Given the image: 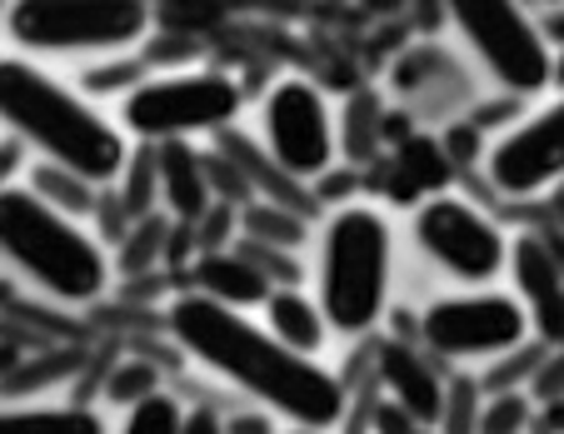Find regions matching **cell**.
Segmentation results:
<instances>
[{
  "label": "cell",
  "instance_id": "obj_1",
  "mask_svg": "<svg viewBox=\"0 0 564 434\" xmlns=\"http://www.w3.org/2000/svg\"><path fill=\"white\" fill-rule=\"evenodd\" d=\"M171 335L205 370L240 384L300 430H330L345 414V384L325 365L285 350L270 329H260L240 310H225L205 295H181L171 305Z\"/></svg>",
  "mask_w": 564,
  "mask_h": 434
},
{
  "label": "cell",
  "instance_id": "obj_2",
  "mask_svg": "<svg viewBox=\"0 0 564 434\" xmlns=\"http://www.w3.org/2000/svg\"><path fill=\"white\" fill-rule=\"evenodd\" d=\"M0 126L90 185H106L126 170V135L31 61H0Z\"/></svg>",
  "mask_w": 564,
  "mask_h": 434
},
{
  "label": "cell",
  "instance_id": "obj_3",
  "mask_svg": "<svg viewBox=\"0 0 564 434\" xmlns=\"http://www.w3.org/2000/svg\"><path fill=\"white\" fill-rule=\"evenodd\" d=\"M0 254L65 305H90L110 285L106 250L31 185H0Z\"/></svg>",
  "mask_w": 564,
  "mask_h": 434
},
{
  "label": "cell",
  "instance_id": "obj_4",
  "mask_svg": "<svg viewBox=\"0 0 564 434\" xmlns=\"http://www.w3.org/2000/svg\"><path fill=\"white\" fill-rule=\"evenodd\" d=\"M390 305V225L370 205L330 215L319 240V310L340 335H370Z\"/></svg>",
  "mask_w": 564,
  "mask_h": 434
},
{
  "label": "cell",
  "instance_id": "obj_5",
  "mask_svg": "<svg viewBox=\"0 0 564 434\" xmlns=\"http://www.w3.org/2000/svg\"><path fill=\"white\" fill-rule=\"evenodd\" d=\"M6 31L25 51L45 55H120L145 41L150 6L145 0H11Z\"/></svg>",
  "mask_w": 564,
  "mask_h": 434
},
{
  "label": "cell",
  "instance_id": "obj_6",
  "mask_svg": "<svg viewBox=\"0 0 564 434\" xmlns=\"http://www.w3.org/2000/svg\"><path fill=\"white\" fill-rule=\"evenodd\" d=\"M455 31L465 45L485 61V70L514 90V96H534L554 75V51L550 35L534 25L524 11V0H445Z\"/></svg>",
  "mask_w": 564,
  "mask_h": 434
},
{
  "label": "cell",
  "instance_id": "obj_7",
  "mask_svg": "<svg viewBox=\"0 0 564 434\" xmlns=\"http://www.w3.org/2000/svg\"><path fill=\"white\" fill-rule=\"evenodd\" d=\"M240 116V85L220 70H175L160 80H140L120 106L130 135L140 140H185L205 130H225Z\"/></svg>",
  "mask_w": 564,
  "mask_h": 434
},
{
  "label": "cell",
  "instance_id": "obj_8",
  "mask_svg": "<svg viewBox=\"0 0 564 434\" xmlns=\"http://www.w3.org/2000/svg\"><path fill=\"white\" fill-rule=\"evenodd\" d=\"M530 335V315L514 295H449L420 315V345L445 360H490L514 355Z\"/></svg>",
  "mask_w": 564,
  "mask_h": 434
},
{
  "label": "cell",
  "instance_id": "obj_9",
  "mask_svg": "<svg viewBox=\"0 0 564 434\" xmlns=\"http://www.w3.org/2000/svg\"><path fill=\"white\" fill-rule=\"evenodd\" d=\"M265 155L290 181H319L335 165V116L310 80H280L260 110Z\"/></svg>",
  "mask_w": 564,
  "mask_h": 434
},
{
  "label": "cell",
  "instance_id": "obj_10",
  "mask_svg": "<svg viewBox=\"0 0 564 434\" xmlns=\"http://www.w3.org/2000/svg\"><path fill=\"white\" fill-rule=\"evenodd\" d=\"M415 240L440 270H449L465 285H485L510 265V240L500 235V225L459 195H435L420 205Z\"/></svg>",
  "mask_w": 564,
  "mask_h": 434
},
{
  "label": "cell",
  "instance_id": "obj_11",
  "mask_svg": "<svg viewBox=\"0 0 564 434\" xmlns=\"http://www.w3.org/2000/svg\"><path fill=\"white\" fill-rule=\"evenodd\" d=\"M490 181L500 195H540L554 181H564V96L534 110L530 120L500 135L490 145Z\"/></svg>",
  "mask_w": 564,
  "mask_h": 434
},
{
  "label": "cell",
  "instance_id": "obj_12",
  "mask_svg": "<svg viewBox=\"0 0 564 434\" xmlns=\"http://www.w3.org/2000/svg\"><path fill=\"white\" fill-rule=\"evenodd\" d=\"M510 270H514V280H520V295H524L520 305H524V315H530V325L540 329V339L564 345V270L550 254V245L534 240V235L514 240Z\"/></svg>",
  "mask_w": 564,
  "mask_h": 434
},
{
  "label": "cell",
  "instance_id": "obj_13",
  "mask_svg": "<svg viewBox=\"0 0 564 434\" xmlns=\"http://www.w3.org/2000/svg\"><path fill=\"white\" fill-rule=\"evenodd\" d=\"M375 370H380V384H384V394H390V404H400L415 424H440L445 380L430 370V360L415 350V345L384 339L380 355H375Z\"/></svg>",
  "mask_w": 564,
  "mask_h": 434
},
{
  "label": "cell",
  "instance_id": "obj_14",
  "mask_svg": "<svg viewBox=\"0 0 564 434\" xmlns=\"http://www.w3.org/2000/svg\"><path fill=\"white\" fill-rule=\"evenodd\" d=\"M195 295L225 310H256L270 300V280L240 250H205L195 260Z\"/></svg>",
  "mask_w": 564,
  "mask_h": 434
},
{
  "label": "cell",
  "instance_id": "obj_15",
  "mask_svg": "<svg viewBox=\"0 0 564 434\" xmlns=\"http://www.w3.org/2000/svg\"><path fill=\"white\" fill-rule=\"evenodd\" d=\"M265 329L285 345V350L295 355H319V345H325V335H330V319H325V310H319V300L300 295L295 285L290 290H270L265 300Z\"/></svg>",
  "mask_w": 564,
  "mask_h": 434
},
{
  "label": "cell",
  "instance_id": "obj_16",
  "mask_svg": "<svg viewBox=\"0 0 564 434\" xmlns=\"http://www.w3.org/2000/svg\"><path fill=\"white\" fill-rule=\"evenodd\" d=\"M160 195L171 200V210L181 220H200L210 210V185H205V165L191 150H171L160 160Z\"/></svg>",
  "mask_w": 564,
  "mask_h": 434
},
{
  "label": "cell",
  "instance_id": "obj_17",
  "mask_svg": "<svg viewBox=\"0 0 564 434\" xmlns=\"http://www.w3.org/2000/svg\"><path fill=\"white\" fill-rule=\"evenodd\" d=\"M0 434H106L86 404H41V410H0Z\"/></svg>",
  "mask_w": 564,
  "mask_h": 434
},
{
  "label": "cell",
  "instance_id": "obj_18",
  "mask_svg": "<svg viewBox=\"0 0 564 434\" xmlns=\"http://www.w3.org/2000/svg\"><path fill=\"white\" fill-rule=\"evenodd\" d=\"M445 175H449V155L440 145H430V140H420V145H405L394 155L390 195L394 200H420L425 191H440Z\"/></svg>",
  "mask_w": 564,
  "mask_h": 434
},
{
  "label": "cell",
  "instance_id": "obj_19",
  "mask_svg": "<svg viewBox=\"0 0 564 434\" xmlns=\"http://www.w3.org/2000/svg\"><path fill=\"white\" fill-rule=\"evenodd\" d=\"M240 225H246V235L256 245H270V250H295L300 240H305V215L300 210H285V205H246V215H240Z\"/></svg>",
  "mask_w": 564,
  "mask_h": 434
},
{
  "label": "cell",
  "instance_id": "obj_20",
  "mask_svg": "<svg viewBox=\"0 0 564 434\" xmlns=\"http://www.w3.org/2000/svg\"><path fill=\"white\" fill-rule=\"evenodd\" d=\"M31 191L41 195L45 205L65 210V215H86V210H96V185L80 181V175H70V170H61V165H51V160H45V165L35 170Z\"/></svg>",
  "mask_w": 564,
  "mask_h": 434
},
{
  "label": "cell",
  "instance_id": "obj_21",
  "mask_svg": "<svg viewBox=\"0 0 564 434\" xmlns=\"http://www.w3.org/2000/svg\"><path fill=\"white\" fill-rule=\"evenodd\" d=\"M185 424V410L171 400V394H145V400L130 404V420H126V434H181Z\"/></svg>",
  "mask_w": 564,
  "mask_h": 434
},
{
  "label": "cell",
  "instance_id": "obj_22",
  "mask_svg": "<svg viewBox=\"0 0 564 434\" xmlns=\"http://www.w3.org/2000/svg\"><path fill=\"white\" fill-rule=\"evenodd\" d=\"M155 384H160L155 365H145V360H126L116 375H110L106 394H110L116 404H135V400H145V394H155Z\"/></svg>",
  "mask_w": 564,
  "mask_h": 434
},
{
  "label": "cell",
  "instance_id": "obj_23",
  "mask_svg": "<svg viewBox=\"0 0 564 434\" xmlns=\"http://www.w3.org/2000/svg\"><path fill=\"white\" fill-rule=\"evenodd\" d=\"M445 434H479V400L475 384H445V410H440Z\"/></svg>",
  "mask_w": 564,
  "mask_h": 434
},
{
  "label": "cell",
  "instance_id": "obj_24",
  "mask_svg": "<svg viewBox=\"0 0 564 434\" xmlns=\"http://www.w3.org/2000/svg\"><path fill=\"white\" fill-rule=\"evenodd\" d=\"M524 414H530V404L520 400V394H495L490 410H479V434H514L524 424Z\"/></svg>",
  "mask_w": 564,
  "mask_h": 434
},
{
  "label": "cell",
  "instance_id": "obj_25",
  "mask_svg": "<svg viewBox=\"0 0 564 434\" xmlns=\"http://www.w3.org/2000/svg\"><path fill=\"white\" fill-rule=\"evenodd\" d=\"M370 140H380V116H375L370 100H355L350 116H345V150H350L355 160H365Z\"/></svg>",
  "mask_w": 564,
  "mask_h": 434
},
{
  "label": "cell",
  "instance_id": "obj_26",
  "mask_svg": "<svg viewBox=\"0 0 564 434\" xmlns=\"http://www.w3.org/2000/svg\"><path fill=\"white\" fill-rule=\"evenodd\" d=\"M160 240H165V225H160V220H145V235L135 230V240L126 245V270H145L150 260H155Z\"/></svg>",
  "mask_w": 564,
  "mask_h": 434
},
{
  "label": "cell",
  "instance_id": "obj_27",
  "mask_svg": "<svg viewBox=\"0 0 564 434\" xmlns=\"http://www.w3.org/2000/svg\"><path fill=\"white\" fill-rule=\"evenodd\" d=\"M135 80V65H106V70H90L86 75V90L96 96V90H116V85Z\"/></svg>",
  "mask_w": 564,
  "mask_h": 434
},
{
  "label": "cell",
  "instance_id": "obj_28",
  "mask_svg": "<svg viewBox=\"0 0 564 434\" xmlns=\"http://www.w3.org/2000/svg\"><path fill=\"white\" fill-rule=\"evenodd\" d=\"M564 390V355H554L550 365L540 360V375H534V394H560Z\"/></svg>",
  "mask_w": 564,
  "mask_h": 434
},
{
  "label": "cell",
  "instance_id": "obj_29",
  "mask_svg": "<svg viewBox=\"0 0 564 434\" xmlns=\"http://www.w3.org/2000/svg\"><path fill=\"white\" fill-rule=\"evenodd\" d=\"M181 434H225V424H220L215 410H191L185 424H181Z\"/></svg>",
  "mask_w": 564,
  "mask_h": 434
},
{
  "label": "cell",
  "instance_id": "obj_30",
  "mask_svg": "<svg viewBox=\"0 0 564 434\" xmlns=\"http://www.w3.org/2000/svg\"><path fill=\"white\" fill-rule=\"evenodd\" d=\"M225 434H270V424L256 420V414H246V420H230V424H225Z\"/></svg>",
  "mask_w": 564,
  "mask_h": 434
},
{
  "label": "cell",
  "instance_id": "obj_31",
  "mask_svg": "<svg viewBox=\"0 0 564 434\" xmlns=\"http://www.w3.org/2000/svg\"><path fill=\"white\" fill-rule=\"evenodd\" d=\"M410 434H425V424H415V430H410Z\"/></svg>",
  "mask_w": 564,
  "mask_h": 434
},
{
  "label": "cell",
  "instance_id": "obj_32",
  "mask_svg": "<svg viewBox=\"0 0 564 434\" xmlns=\"http://www.w3.org/2000/svg\"><path fill=\"white\" fill-rule=\"evenodd\" d=\"M544 6H564V0H544Z\"/></svg>",
  "mask_w": 564,
  "mask_h": 434
}]
</instances>
